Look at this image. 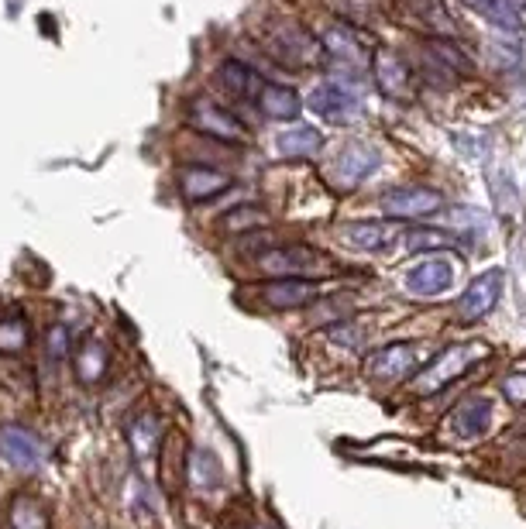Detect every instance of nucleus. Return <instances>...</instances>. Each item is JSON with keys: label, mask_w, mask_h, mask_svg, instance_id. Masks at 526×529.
Instances as JSON below:
<instances>
[{"label": "nucleus", "mask_w": 526, "mask_h": 529, "mask_svg": "<svg viewBox=\"0 0 526 529\" xmlns=\"http://www.w3.org/2000/svg\"><path fill=\"white\" fill-rule=\"evenodd\" d=\"M310 107L317 110L320 117H327V121H344V117H351L358 110V100L351 97L348 90H341V86L324 83L310 93Z\"/></svg>", "instance_id": "16"}, {"label": "nucleus", "mask_w": 526, "mask_h": 529, "mask_svg": "<svg viewBox=\"0 0 526 529\" xmlns=\"http://www.w3.org/2000/svg\"><path fill=\"white\" fill-rule=\"evenodd\" d=\"M502 392H506L509 402H516V406H526V371H513V375L502 382Z\"/></svg>", "instance_id": "27"}, {"label": "nucleus", "mask_w": 526, "mask_h": 529, "mask_svg": "<svg viewBox=\"0 0 526 529\" xmlns=\"http://www.w3.org/2000/svg\"><path fill=\"white\" fill-rule=\"evenodd\" d=\"M190 114H193V124L203 134H214V138H221V141H241V138H245V128H241V121H238V117L227 114L224 107L196 100Z\"/></svg>", "instance_id": "12"}, {"label": "nucleus", "mask_w": 526, "mask_h": 529, "mask_svg": "<svg viewBox=\"0 0 526 529\" xmlns=\"http://www.w3.org/2000/svg\"><path fill=\"white\" fill-rule=\"evenodd\" d=\"M379 165V152L368 145H348L341 152V159L334 162V183L341 189H355L368 172H375Z\"/></svg>", "instance_id": "10"}, {"label": "nucleus", "mask_w": 526, "mask_h": 529, "mask_svg": "<svg viewBox=\"0 0 526 529\" xmlns=\"http://www.w3.org/2000/svg\"><path fill=\"white\" fill-rule=\"evenodd\" d=\"M162 420L159 413H141L138 420H131L128 426V444L135 450L138 461H152L155 454H159V444H162Z\"/></svg>", "instance_id": "15"}, {"label": "nucleus", "mask_w": 526, "mask_h": 529, "mask_svg": "<svg viewBox=\"0 0 526 529\" xmlns=\"http://www.w3.org/2000/svg\"><path fill=\"white\" fill-rule=\"evenodd\" d=\"M454 282V262L447 255H427L406 272V289L413 296H441Z\"/></svg>", "instance_id": "5"}, {"label": "nucleus", "mask_w": 526, "mask_h": 529, "mask_svg": "<svg viewBox=\"0 0 526 529\" xmlns=\"http://www.w3.org/2000/svg\"><path fill=\"white\" fill-rule=\"evenodd\" d=\"M327 52H331L341 66H348L351 76H358L361 69H368V62H372V55H375L372 42L355 28H334L331 35H327Z\"/></svg>", "instance_id": "7"}, {"label": "nucleus", "mask_w": 526, "mask_h": 529, "mask_svg": "<svg viewBox=\"0 0 526 529\" xmlns=\"http://www.w3.org/2000/svg\"><path fill=\"white\" fill-rule=\"evenodd\" d=\"M341 234L361 251H386L403 238L396 220H355V224H344Z\"/></svg>", "instance_id": "8"}, {"label": "nucleus", "mask_w": 526, "mask_h": 529, "mask_svg": "<svg viewBox=\"0 0 526 529\" xmlns=\"http://www.w3.org/2000/svg\"><path fill=\"white\" fill-rule=\"evenodd\" d=\"M272 49H276L286 62H293V66H303V62H310L313 55H317V42L296 25H286V28H279L276 38H272Z\"/></svg>", "instance_id": "19"}, {"label": "nucleus", "mask_w": 526, "mask_h": 529, "mask_svg": "<svg viewBox=\"0 0 526 529\" xmlns=\"http://www.w3.org/2000/svg\"><path fill=\"white\" fill-rule=\"evenodd\" d=\"M11 529H49V516H45L42 502L31 495H18L11 502Z\"/></svg>", "instance_id": "24"}, {"label": "nucleus", "mask_w": 526, "mask_h": 529, "mask_svg": "<svg viewBox=\"0 0 526 529\" xmlns=\"http://www.w3.org/2000/svg\"><path fill=\"white\" fill-rule=\"evenodd\" d=\"M258 104L269 117H276V121H286V117H296L300 114V97H296L293 90H286V86H262V93H258Z\"/></svg>", "instance_id": "23"}, {"label": "nucleus", "mask_w": 526, "mask_h": 529, "mask_svg": "<svg viewBox=\"0 0 526 529\" xmlns=\"http://www.w3.org/2000/svg\"><path fill=\"white\" fill-rule=\"evenodd\" d=\"M221 83L227 93H234V97H241V100H248V97L258 100V93H262V80H258V73L248 69L245 62H224Z\"/></svg>", "instance_id": "21"}, {"label": "nucleus", "mask_w": 526, "mask_h": 529, "mask_svg": "<svg viewBox=\"0 0 526 529\" xmlns=\"http://www.w3.org/2000/svg\"><path fill=\"white\" fill-rule=\"evenodd\" d=\"M73 371L83 385H100L111 371V354L100 341H83L73 351Z\"/></svg>", "instance_id": "14"}, {"label": "nucleus", "mask_w": 526, "mask_h": 529, "mask_svg": "<svg viewBox=\"0 0 526 529\" xmlns=\"http://www.w3.org/2000/svg\"><path fill=\"white\" fill-rule=\"evenodd\" d=\"M420 368V347L416 344H389L379 347L365 361V375L372 378H406Z\"/></svg>", "instance_id": "6"}, {"label": "nucleus", "mask_w": 526, "mask_h": 529, "mask_svg": "<svg viewBox=\"0 0 526 529\" xmlns=\"http://www.w3.org/2000/svg\"><path fill=\"white\" fill-rule=\"evenodd\" d=\"M372 62H375V80H379L382 93H389V97H406V90H410V69H406L392 52H375Z\"/></svg>", "instance_id": "18"}, {"label": "nucleus", "mask_w": 526, "mask_h": 529, "mask_svg": "<svg viewBox=\"0 0 526 529\" xmlns=\"http://www.w3.org/2000/svg\"><path fill=\"white\" fill-rule=\"evenodd\" d=\"M485 354H489V347H485V344H458V347H444V351L437 354V358L420 371V378H416V392H423V396H434V392H441L444 385H451L454 378L465 375L468 365L482 361Z\"/></svg>", "instance_id": "1"}, {"label": "nucleus", "mask_w": 526, "mask_h": 529, "mask_svg": "<svg viewBox=\"0 0 526 529\" xmlns=\"http://www.w3.org/2000/svg\"><path fill=\"white\" fill-rule=\"evenodd\" d=\"M0 457H4L11 468L35 471L38 464H42V447H38V440L31 437L28 430H21V426H4V430H0Z\"/></svg>", "instance_id": "9"}, {"label": "nucleus", "mask_w": 526, "mask_h": 529, "mask_svg": "<svg viewBox=\"0 0 526 529\" xmlns=\"http://www.w3.org/2000/svg\"><path fill=\"white\" fill-rule=\"evenodd\" d=\"M320 145H324V134L317 128H289L279 134L276 148L286 159H306V155H317Z\"/></svg>", "instance_id": "20"}, {"label": "nucleus", "mask_w": 526, "mask_h": 529, "mask_svg": "<svg viewBox=\"0 0 526 529\" xmlns=\"http://www.w3.org/2000/svg\"><path fill=\"white\" fill-rule=\"evenodd\" d=\"M66 351H69V330L66 327H52L49 330V358L59 361V358H66Z\"/></svg>", "instance_id": "28"}, {"label": "nucleus", "mask_w": 526, "mask_h": 529, "mask_svg": "<svg viewBox=\"0 0 526 529\" xmlns=\"http://www.w3.org/2000/svg\"><path fill=\"white\" fill-rule=\"evenodd\" d=\"M406 244H410L413 251H430V248H447L451 244V238L441 231H410V234H403Z\"/></svg>", "instance_id": "26"}, {"label": "nucleus", "mask_w": 526, "mask_h": 529, "mask_svg": "<svg viewBox=\"0 0 526 529\" xmlns=\"http://www.w3.org/2000/svg\"><path fill=\"white\" fill-rule=\"evenodd\" d=\"M262 299L272 310H300V306L317 299V286L303 279H276L262 289Z\"/></svg>", "instance_id": "13"}, {"label": "nucleus", "mask_w": 526, "mask_h": 529, "mask_svg": "<svg viewBox=\"0 0 526 529\" xmlns=\"http://www.w3.org/2000/svg\"><path fill=\"white\" fill-rule=\"evenodd\" d=\"M28 347V323L21 317H4L0 320V351L4 354H21Z\"/></svg>", "instance_id": "25"}, {"label": "nucleus", "mask_w": 526, "mask_h": 529, "mask_svg": "<svg viewBox=\"0 0 526 529\" xmlns=\"http://www.w3.org/2000/svg\"><path fill=\"white\" fill-rule=\"evenodd\" d=\"M179 189L190 203H203V200H214L217 193L227 189V176L214 169H190L179 176Z\"/></svg>", "instance_id": "17"}, {"label": "nucleus", "mask_w": 526, "mask_h": 529, "mask_svg": "<svg viewBox=\"0 0 526 529\" xmlns=\"http://www.w3.org/2000/svg\"><path fill=\"white\" fill-rule=\"evenodd\" d=\"M489 423H492V402L485 396L465 399L451 413V420H447L451 433H454V437H461V440H471V437H478V433H485V430H489Z\"/></svg>", "instance_id": "11"}, {"label": "nucleus", "mask_w": 526, "mask_h": 529, "mask_svg": "<svg viewBox=\"0 0 526 529\" xmlns=\"http://www.w3.org/2000/svg\"><path fill=\"white\" fill-rule=\"evenodd\" d=\"M502 4H506L509 11L516 14V18H523V14H526V0H502Z\"/></svg>", "instance_id": "29"}, {"label": "nucleus", "mask_w": 526, "mask_h": 529, "mask_svg": "<svg viewBox=\"0 0 526 529\" xmlns=\"http://www.w3.org/2000/svg\"><path fill=\"white\" fill-rule=\"evenodd\" d=\"M255 265L269 275H279V279H296L303 272H313V268L324 265V255L306 244H286V248H269V251H258Z\"/></svg>", "instance_id": "2"}, {"label": "nucleus", "mask_w": 526, "mask_h": 529, "mask_svg": "<svg viewBox=\"0 0 526 529\" xmlns=\"http://www.w3.org/2000/svg\"><path fill=\"white\" fill-rule=\"evenodd\" d=\"M502 286H506V272H502V268L482 272L468 286L465 296L458 299V317L465 323H475V320H482L485 313H492L499 303V296H502Z\"/></svg>", "instance_id": "4"}, {"label": "nucleus", "mask_w": 526, "mask_h": 529, "mask_svg": "<svg viewBox=\"0 0 526 529\" xmlns=\"http://www.w3.org/2000/svg\"><path fill=\"white\" fill-rule=\"evenodd\" d=\"M379 203L392 220H403V217H430V213H437L444 207V196L427 186H399V189H386Z\"/></svg>", "instance_id": "3"}, {"label": "nucleus", "mask_w": 526, "mask_h": 529, "mask_svg": "<svg viewBox=\"0 0 526 529\" xmlns=\"http://www.w3.org/2000/svg\"><path fill=\"white\" fill-rule=\"evenodd\" d=\"M186 478L196 492H210V488L221 485V464L210 450H193L190 454V468H186Z\"/></svg>", "instance_id": "22"}]
</instances>
